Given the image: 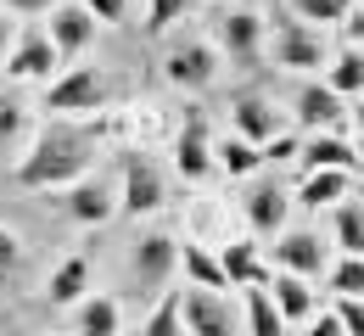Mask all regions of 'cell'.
Masks as SVG:
<instances>
[{"label":"cell","instance_id":"6da1fadb","mask_svg":"<svg viewBox=\"0 0 364 336\" xmlns=\"http://www.w3.org/2000/svg\"><path fill=\"white\" fill-rule=\"evenodd\" d=\"M85 168H90V135L85 129H68V124H50L46 135L28 146V157L17 168V185L23 191L73 185V180H85Z\"/></svg>","mask_w":364,"mask_h":336},{"label":"cell","instance_id":"7a4b0ae2","mask_svg":"<svg viewBox=\"0 0 364 336\" xmlns=\"http://www.w3.org/2000/svg\"><path fill=\"white\" fill-rule=\"evenodd\" d=\"M274 56L286 62V67H297V73H314L319 62H325V40H319L314 23H303V17H274Z\"/></svg>","mask_w":364,"mask_h":336},{"label":"cell","instance_id":"3957f363","mask_svg":"<svg viewBox=\"0 0 364 336\" xmlns=\"http://www.w3.org/2000/svg\"><path fill=\"white\" fill-rule=\"evenodd\" d=\"M101 101H107V79H101L95 67H73V73L50 79L46 112H95Z\"/></svg>","mask_w":364,"mask_h":336},{"label":"cell","instance_id":"277c9868","mask_svg":"<svg viewBox=\"0 0 364 336\" xmlns=\"http://www.w3.org/2000/svg\"><path fill=\"white\" fill-rule=\"evenodd\" d=\"M180 325H185V336H235L230 303L219 291H202V286H191L180 297Z\"/></svg>","mask_w":364,"mask_h":336},{"label":"cell","instance_id":"5b68a950","mask_svg":"<svg viewBox=\"0 0 364 336\" xmlns=\"http://www.w3.org/2000/svg\"><path fill=\"white\" fill-rule=\"evenodd\" d=\"M129 219H146L163 207V174L151 157H124V202H118Z\"/></svg>","mask_w":364,"mask_h":336},{"label":"cell","instance_id":"8992f818","mask_svg":"<svg viewBox=\"0 0 364 336\" xmlns=\"http://www.w3.org/2000/svg\"><path fill=\"white\" fill-rule=\"evenodd\" d=\"M50 45H56V56H79V50L95 40V17L79 6V0H56L50 6Z\"/></svg>","mask_w":364,"mask_h":336},{"label":"cell","instance_id":"52a82bcc","mask_svg":"<svg viewBox=\"0 0 364 336\" xmlns=\"http://www.w3.org/2000/svg\"><path fill=\"white\" fill-rule=\"evenodd\" d=\"M163 73H168V85H180V90H208L213 73H219V50L213 45H180L163 62Z\"/></svg>","mask_w":364,"mask_h":336},{"label":"cell","instance_id":"ba28073f","mask_svg":"<svg viewBox=\"0 0 364 336\" xmlns=\"http://www.w3.org/2000/svg\"><path fill=\"white\" fill-rule=\"evenodd\" d=\"M174 163H180L185 180H202V174L213 168V141H208V118H202V107H191V118H185L180 141H174Z\"/></svg>","mask_w":364,"mask_h":336},{"label":"cell","instance_id":"9c48e42d","mask_svg":"<svg viewBox=\"0 0 364 336\" xmlns=\"http://www.w3.org/2000/svg\"><path fill=\"white\" fill-rule=\"evenodd\" d=\"M219 40H225V56H230V62L252 67V62H258V40H264V17H258V11H247V6H235V11H225Z\"/></svg>","mask_w":364,"mask_h":336},{"label":"cell","instance_id":"30bf717a","mask_svg":"<svg viewBox=\"0 0 364 336\" xmlns=\"http://www.w3.org/2000/svg\"><path fill=\"white\" fill-rule=\"evenodd\" d=\"M56 62H62V56H56V45H50L46 34L34 28V34H23V40H17V50L6 56V73H11V79H50V73H56Z\"/></svg>","mask_w":364,"mask_h":336},{"label":"cell","instance_id":"8fae6325","mask_svg":"<svg viewBox=\"0 0 364 336\" xmlns=\"http://www.w3.org/2000/svg\"><path fill=\"white\" fill-rule=\"evenodd\" d=\"M174 258H180L174 236H140V246H135V281L146 291H157L168 275H174Z\"/></svg>","mask_w":364,"mask_h":336},{"label":"cell","instance_id":"7c38bea8","mask_svg":"<svg viewBox=\"0 0 364 336\" xmlns=\"http://www.w3.org/2000/svg\"><path fill=\"white\" fill-rule=\"evenodd\" d=\"M297 157H303V168H309V174H314V168H348V174H353L359 146L348 141V135H336V129H319L309 146H297Z\"/></svg>","mask_w":364,"mask_h":336},{"label":"cell","instance_id":"4fadbf2b","mask_svg":"<svg viewBox=\"0 0 364 336\" xmlns=\"http://www.w3.org/2000/svg\"><path fill=\"white\" fill-rule=\"evenodd\" d=\"M112 213H118V196L101 180H73V191H68V219L73 224H107Z\"/></svg>","mask_w":364,"mask_h":336},{"label":"cell","instance_id":"5bb4252c","mask_svg":"<svg viewBox=\"0 0 364 336\" xmlns=\"http://www.w3.org/2000/svg\"><path fill=\"white\" fill-rule=\"evenodd\" d=\"M274 264L291 269V275H319L325 269V241L309 236V230H291V236H280V246H274Z\"/></svg>","mask_w":364,"mask_h":336},{"label":"cell","instance_id":"9a60e30c","mask_svg":"<svg viewBox=\"0 0 364 336\" xmlns=\"http://www.w3.org/2000/svg\"><path fill=\"white\" fill-rule=\"evenodd\" d=\"M348 185H353V174L348 168H314L303 185H297V207H336V202H348Z\"/></svg>","mask_w":364,"mask_h":336},{"label":"cell","instance_id":"2e32d148","mask_svg":"<svg viewBox=\"0 0 364 336\" xmlns=\"http://www.w3.org/2000/svg\"><path fill=\"white\" fill-rule=\"evenodd\" d=\"M230 118H235V129H241V141L258 146V141H274V107L264 96H235L230 101Z\"/></svg>","mask_w":364,"mask_h":336},{"label":"cell","instance_id":"e0dca14e","mask_svg":"<svg viewBox=\"0 0 364 336\" xmlns=\"http://www.w3.org/2000/svg\"><path fill=\"white\" fill-rule=\"evenodd\" d=\"M286 213H291V196L280 191V185H252L247 191V219H252L258 236H274L286 224Z\"/></svg>","mask_w":364,"mask_h":336},{"label":"cell","instance_id":"ac0fdd59","mask_svg":"<svg viewBox=\"0 0 364 336\" xmlns=\"http://www.w3.org/2000/svg\"><path fill=\"white\" fill-rule=\"evenodd\" d=\"M219 269H225L230 286H264L269 281V269H264V258H258V246L252 241H235L219 252Z\"/></svg>","mask_w":364,"mask_h":336},{"label":"cell","instance_id":"d6986e66","mask_svg":"<svg viewBox=\"0 0 364 336\" xmlns=\"http://www.w3.org/2000/svg\"><path fill=\"white\" fill-rule=\"evenodd\" d=\"M85 291H90V258H62V264H56V275H50V286H46L50 308L79 303Z\"/></svg>","mask_w":364,"mask_h":336},{"label":"cell","instance_id":"ffe728a7","mask_svg":"<svg viewBox=\"0 0 364 336\" xmlns=\"http://www.w3.org/2000/svg\"><path fill=\"white\" fill-rule=\"evenodd\" d=\"M297 118L309 129H336L342 124V96H331L325 85H303L297 90Z\"/></svg>","mask_w":364,"mask_h":336},{"label":"cell","instance_id":"44dd1931","mask_svg":"<svg viewBox=\"0 0 364 336\" xmlns=\"http://www.w3.org/2000/svg\"><path fill=\"white\" fill-rule=\"evenodd\" d=\"M264 291H269L274 314L291 325V320H309V308H314V291L303 286L297 275H280V281H264Z\"/></svg>","mask_w":364,"mask_h":336},{"label":"cell","instance_id":"7402d4cb","mask_svg":"<svg viewBox=\"0 0 364 336\" xmlns=\"http://www.w3.org/2000/svg\"><path fill=\"white\" fill-rule=\"evenodd\" d=\"M79 336H118V297H79Z\"/></svg>","mask_w":364,"mask_h":336},{"label":"cell","instance_id":"603a6c76","mask_svg":"<svg viewBox=\"0 0 364 336\" xmlns=\"http://www.w3.org/2000/svg\"><path fill=\"white\" fill-rule=\"evenodd\" d=\"M174 264H185V275H191V281H196L202 291H225V286H230V281H225V269H219V258H213L208 246H185Z\"/></svg>","mask_w":364,"mask_h":336},{"label":"cell","instance_id":"cb8c5ba5","mask_svg":"<svg viewBox=\"0 0 364 336\" xmlns=\"http://www.w3.org/2000/svg\"><path fill=\"white\" fill-rule=\"evenodd\" d=\"M336 246H342V258H364V207L359 202H336Z\"/></svg>","mask_w":364,"mask_h":336},{"label":"cell","instance_id":"d4e9b609","mask_svg":"<svg viewBox=\"0 0 364 336\" xmlns=\"http://www.w3.org/2000/svg\"><path fill=\"white\" fill-rule=\"evenodd\" d=\"M247 331L252 336H286V320L274 314V303H269L264 286H247Z\"/></svg>","mask_w":364,"mask_h":336},{"label":"cell","instance_id":"484cf974","mask_svg":"<svg viewBox=\"0 0 364 336\" xmlns=\"http://www.w3.org/2000/svg\"><path fill=\"white\" fill-rule=\"evenodd\" d=\"M331 96H359L364 90V56L353 45L336 50V62H331V85H325Z\"/></svg>","mask_w":364,"mask_h":336},{"label":"cell","instance_id":"4316f807","mask_svg":"<svg viewBox=\"0 0 364 336\" xmlns=\"http://www.w3.org/2000/svg\"><path fill=\"white\" fill-rule=\"evenodd\" d=\"M258 157H264V151L247 146V141H225V146H219V168H225L230 180H247V174L258 168Z\"/></svg>","mask_w":364,"mask_h":336},{"label":"cell","instance_id":"83f0119b","mask_svg":"<svg viewBox=\"0 0 364 336\" xmlns=\"http://www.w3.org/2000/svg\"><path fill=\"white\" fill-rule=\"evenodd\" d=\"M291 11H297L303 23L325 28V23H342V17L353 11V0H291Z\"/></svg>","mask_w":364,"mask_h":336},{"label":"cell","instance_id":"f1b7e54d","mask_svg":"<svg viewBox=\"0 0 364 336\" xmlns=\"http://www.w3.org/2000/svg\"><path fill=\"white\" fill-rule=\"evenodd\" d=\"M140 336H185V325H180V297H163V303H157V314L140 325Z\"/></svg>","mask_w":364,"mask_h":336},{"label":"cell","instance_id":"f546056e","mask_svg":"<svg viewBox=\"0 0 364 336\" xmlns=\"http://www.w3.org/2000/svg\"><path fill=\"white\" fill-rule=\"evenodd\" d=\"M331 286H336V297H359L364 291V258H342L331 269Z\"/></svg>","mask_w":364,"mask_h":336},{"label":"cell","instance_id":"4dcf8cb0","mask_svg":"<svg viewBox=\"0 0 364 336\" xmlns=\"http://www.w3.org/2000/svg\"><path fill=\"white\" fill-rule=\"evenodd\" d=\"M146 6H151V11H146V28H151V34L174 28V23L185 17V11H191V0H146Z\"/></svg>","mask_w":364,"mask_h":336},{"label":"cell","instance_id":"1f68e13d","mask_svg":"<svg viewBox=\"0 0 364 336\" xmlns=\"http://www.w3.org/2000/svg\"><path fill=\"white\" fill-rule=\"evenodd\" d=\"M336 325H342V336H364V303L359 297H342L336 303Z\"/></svg>","mask_w":364,"mask_h":336},{"label":"cell","instance_id":"d6a6232c","mask_svg":"<svg viewBox=\"0 0 364 336\" xmlns=\"http://www.w3.org/2000/svg\"><path fill=\"white\" fill-rule=\"evenodd\" d=\"M17 135H23V107L11 96H0V146H11Z\"/></svg>","mask_w":364,"mask_h":336},{"label":"cell","instance_id":"836d02e7","mask_svg":"<svg viewBox=\"0 0 364 336\" xmlns=\"http://www.w3.org/2000/svg\"><path fill=\"white\" fill-rule=\"evenodd\" d=\"M85 11H90L95 23H124L129 17V0H79Z\"/></svg>","mask_w":364,"mask_h":336},{"label":"cell","instance_id":"e575fe53","mask_svg":"<svg viewBox=\"0 0 364 336\" xmlns=\"http://www.w3.org/2000/svg\"><path fill=\"white\" fill-rule=\"evenodd\" d=\"M17 258H23V246H17V236L0 224V286H6V275L17 269Z\"/></svg>","mask_w":364,"mask_h":336},{"label":"cell","instance_id":"d590c367","mask_svg":"<svg viewBox=\"0 0 364 336\" xmlns=\"http://www.w3.org/2000/svg\"><path fill=\"white\" fill-rule=\"evenodd\" d=\"M56 0H0V11L6 17H40V11H50Z\"/></svg>","mask_w":364,"mask_h":336},{"label":"cell","instance_id":"8d00e7d4","mask_svg":"<svg viewBox=\"0 0 364 336\" xmlns=\"http://www.w3.org/2000/svg\"><path fill=\"white\" fill-rule=\"evenodd\" d=\"M274 163H286V157H297V141H274V146H264Z\"/></svg>","mask_w":364,"mask_h":336},{"label":"cell","instance_id":"74e56055","mask_svg":"<svg viewBox=\"0 0 364 336\" xmlns=\"http://www.w3.org/2000/svg\"><path fill=\"white\" fill-rule=\"evenodd\" d=\"M309 336H342V325H336V314H325L319 325H309Z\"/></svg>","mask_w":364,"mask_h":336},{"label":"cell","instance_id":"f35d334b","mask_svg":"<svg viewBox=\"0 0 364 336\" xmlns=\"http://www.w3.org/2000/svg\"><path fill=\"white\" fill-rule=\"evenodd\" d=\"M6 40H11V17L0 11V56H6Z\"/></svg>","mask_w":364,"mask_h":336}]
</instances>
